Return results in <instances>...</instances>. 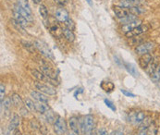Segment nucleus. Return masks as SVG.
<instances>
[{
  "mask_svg": "<svg viewBox=\"0 0 160 135\" xmlns=\"http://www.w3.org/2000/svg\"><path fill=\"white\" fill-rule=\"evenodd\" d=\"M80 122V130L82 135H91L94 131L96 123L95 119L92 115H86L81 119Z\"/></svg>",
  "mask_w": 160,
  "mask_h": 135,
  "instance_id": "f257e3e1",
  "label": "nucleus"
},
{
  "mask_svg": "<svg viewBox=\"0 0 160 135\" xmlns=\"http://www.w3.org/2000/svg\"><path fill=\"white\" fill-rule=\"evenodd\" d=\"M34 46L36 47V49L43 55L45 57H47L49 59H54V56H53V53L52 51L50 50V48L48 47V46L44 42L41 41V40H38L36 39L34 41Z\"/></svg>",
  "mask_w": 160,
  "mask_h": 135,
  "instance_id": "f03ea898",
  "label": "nucleus"
},
{
  "mask_svg": "<svg viewBox=\"0 0 160 135\" xmlns=\"http://www.w3.org/2000/svg\"><path fill=\"white\" fill-rule=\"evenodd\" d=\"M145 117L144 111H131L128 115V121L133 125H140Z\"/></svg>",
  "mask_w": 160,
  "mask_h": 135,
  "instance_id": "7ed1b4c3",
  "label": "nucleus"
},
{
  "mask_svg": "<svg viewBox=\"0 0 160 135\" xmlns=\"http://www.w3.org/2000/svg\"><path fill=\"white\" fill-rule=\"evenodd\" d=\"M155 47V43L154 42H144L143 43L137 46V47L135 48V52L138 55H144L153 51Z\"/></svg>",
  "mask_w": 160,
  "mask_h": 135,
  "instance_id": "20e7f679",
  "label": "nucleus"
},
{
  "mask_svg": "<svg viewBox=\"0 0 160 135\" xmlns=\"http://www.w3.org/2000/svg\"><path fill=\"white\" fill-rule=\"evenodd\" d=\"M34 86L37 90H39V92L44 94V95H55L57 94V91L51 86L47 85V84H44L41 81H36L34 83Z\"/></svg>",
  "mask_w": 160,
  "mask_h": 135,
  "instance_id": "39448f33",
  "label": "nucleus"
},
{
  "mask_svg": "<svg viewBox=\"0 0 160 135\" xmlns=\"http://www.w3.org/2000/svg\"><path fill=\"white\" fill-rule=\"evenodd\" d=\"M54 131L57 135H63L67 131V125L61 117H57L54 123Z\"/></svg>",
  "mask_w": 160,
  "mask_h": 135,
  "instance_id": "423d86ee",
  "label": "nucleus"
},
{
  "mask_svg": "<svg viewBox=\"0 0 160 135\" xmlns=\"http://www.w3.org/2000/svg\"><path fill=\"white\" fill-rule=\"evenodd\" d=\"M148 30H149L148 25H146V24H141L140 26L136 27V28L133 29L132 31H130V32L125 33V35H126L128 38H133V37L139 36V35H141V34L146 33Z\"/></svg>",
  "mask_w": 160,
  "mask_h": 135,
  "instance_id": "0eeeda50",
  "label": "nucleus"
},
{
  "mask_svg": "<svg viewBox=\"0 0 160 135\" xmlns=\"http://www.w3.org/2000/svg\"><path fill=\"white\" fill-rule=\"evenodd\" d=\"M40 69H41V71L47 77H48L49 79H51V80H56L57 79V73L51 69L50 67L47 66V63L42 62V64L40 66Z\"/></svg>",
  "mask_w": 160,
  "mask_h": 135,
  "instance_id": "6e6552de",
  "label": "nucleus"
},
{
  "mask_svg": "<svg viewBox=\"0 0 160 135\" xmlns=\"http://www.w3.org/2000/svg\"><path fill=\"white\" fill-rule=\"evenodd\" d=\"M68 126H70L71 131H73L76 135H79L81 133L80 122L76 117H71L70 119H68Z\"/></svg>",
  "mask_w": 160,
  "mask_h": 135,
  "instance_id": "1a4fd4ad",
  "label": "nucleus"
},
{
  "mask_svg": "<svg viewBox=\"0 0 160 135\" xmlns=\"http://www.w3.org/2000/svg\"><path fill=\"white\" fill-rule=\"evenodd\" d=\"M13 10L14 11H16V12H18V13H19L21 16H23L26 19H28L31 23L33 21V14H31V13H29L28 11H26L24 9H22L21 7H19V5H17V4H15L14 5V7H13Z\"/></svg>",
  "mask_w": 160,
  "mask_h": 135,
  "instance_id": "9d476101",
  "label": "nucleus"
},
{
  "mask_svg": "<svg viewBox=\"0 0 160 135\" xmlns=\"http://www.w3.org/2000/svg\"><path fill=\"white\" fill-rule=\"evenodd\" d=\"M31 96L39 103H45V104L48 103V97L44 94H43L39 91H32Z\"/></svg>",
  "mask_w": 160,
  "mask_h": 135,
  "instance_id": "9b49d317",
  "label": "nucleus"
},
{
  "mask_svg": "<svg viewBox=\"0 0 160 135\" xmlns=\"http://www.w3.org/2000/svg\"><path fill=\"white\" fill-rule=\"evenodd\" d=\"M142 24V20L141 19H137V20H134L132 22H130V23H128V24H125V25H122L121 27V31L125 33L132 31L133 29H135L136 27H138Z\"/></svg>",
  "mask_w": 160,
  "mask_h": 135,
  "instance_id": "f8f14e48",
  "label": "nucleus"
},
{
  "mask_svg": "<svg viewBox=\"0 0 160 135\" xmlns=\"http://www.w3.org/2000/svg\"><path fill=\"white\" fill-rule=\"evenodd\" d=\"M152 59H153V57L149 53L142 55L139 58V66L142 68V69L145 70L148 67V65L150 64V62L152 61Z\"/></svg>",
  "mask_w": 160,
  "mask_h": 135,
  "instance_id": "ddd939ff",
  "label": "nucleus"
},
{
  "mask_svg": "<svg viewBox=\"0 0 160 135\" xmlns=\"http://www.w3.org/2000/svg\"><path fill=\"white\" fill-rule=\"evenodd\" d=\"M55 17H56V19H57L58 21H60V22H65L68 18H70V17H68V11H67L65 9H63V8L57 9L56 10Z\"/></svg>",
  "mask_w": 160,
  "mask_h": 135,
  "instance_id": "4468645a",
  "label": "nucleus"
},
{
  "mask_svg": "<svg viewBox=\"0 0 160 135\" xmlns=\"http://www.w3.org/2000/svg\"><path fill=\"white\" fill-rule=\"evenodd\" d=\"M13 19H14L16 21H18L22 27L26 28V27L30 26L29 23H31V22H30L28 19H26L23 16H21L19 13H18V12H16V11H14V10H13Z\"/></svg>",
  "mask_w": 160,
  "mask_h": 135,
  "instance_id": "2eb2a0df",
  "label": "nucleus"
},
{
  "mask_svg": "<svg viewBox=\"0 0 160 135\" xmlns=\"http://www.w3.org/2000/svg\"><path fill=\"white\" fill-rule=\"evenodd\" d=\"M113 11L115 13V15L119 18V19H122V18H125L127 16H129L130 14V12L129 11V9H123L121 7H115L113 9Z\"/></svg>",
  "mask_w": 160,
  "mask_h": 135,
  "instance_id": "dca6fc26",
  "label": "nucleus"
},
{
  "mask_svg": "<svg viewBox=\"0 0 160 135\" xmlns=\"http://www.w3.org/2000/svg\"><path fill=\"white\" fill-rule=\"evenodd\" d=\"M31 72H32L33 76L37 81H41V82H45V81H48L51 80V79H49L48 77L45 76L42 71H37V70H32Z\"/></svg>",
  "mask_w": 160,
  "mask_h": 135,
  "instance_id": "f3484780",
  "label": "nucleus"
},
{
  "mask_svg": "<svg viewBox=\"0 0 160 135\" xmlns=\"http://www.w3.org/2000/svg\"><path fill=\"white\" fill-rule=\"evenodd\" d=\"M19 125V115H13V117L11 118V120L9 122V131H14L15 130H17V128Z\"/></svg>",
  "mask_w": 160,
  "mask_h": 135,
  "instance_id": "a211bd4d",
  "label": "nucleus"
},
{
  "mask_svg": "<svg viewBox=\"0 0 160 135\" xmlns=\"http://www.w3.org/2000/svg\"><path fill=\"white\" fill-rule=\"evenodd\" d=\"M49 109H50L49 106L45 103H39V102L35 103V111L38 112V113H40V114L44 115Z\"/></svg>",
  "mask_w": 160,
  "mask_h": 135,
  "instance_id": "6ab92c4d",
  "label": "nucleus"
},
{
  "mask_svg": "<svg viewBox=\"0 0 160 135\" xmlns=\"http://www.w3.org/2000/svg\"><path fill=\"white\" fill-rule=\"evenodd\" d=\"M124 67H125L126 71H127L130 75H132L133 77H138V76H139V72L137 71L136 68H135V66H134L133 64L125 62V63H124Z\"/></svg>",
  "mask_w": 160,
  "mask_h": 135,
  "instance_id": "aec40b11",
  "label": "nucleus"
},
{
  "mask_svg": "<svg viewBox=\"0 0 160 135\" xmlns=\"http://www.w3.org/2000/svg\"><path fill=\"white\" fill-rule=\"evenodd\" d=\"M100 87L106 93H111L112 91H114V89H115V85L111 81H102L100 84Z\"/></svg>",
  "mask_w": 160,
  "mask_h": 135,
  "instance_id": "412c9836",
  "label": "nucleus"
},
{
  "mask_svg": "<svg viewBox=\"0 0 160 135\" xmlns=\"http://www.w3.org/2000/svg\"><path fill=\"white\" fill-rule=\"evenodd\" d=\"M159 66V63H158V61L157 60H155V59H152V61L150 62V64L148 65V67L146 68V72L149 74V75H152L155 71V70L157 69V67Z\"/></svg>",
  "mask_w": 160,
  "mask_h": 135,
  "instance_id": "4be33fe9",
  "label": "nucleus"
},
{
  "mask_svg": "<svg viewBox=\"0 0 160 135\" xmlns=\"http://www.w3.org/2000/svg\"><path fill=\"white\" fill-rule=\"evenodd\" d=\"M138 19V16L136 15H133V14H130L129 16L125 17V18H122V19H119V21L122 25H125V24H128V23H130V22L134 21V20H137Z\"/></svg>",
  "mask_w": 160,
  "mask_h": 135,
  "instance_id": "5701e85b",
  "label": "nucleus"
},
{
  "mask_svg": "<svg viewBox=\"0 0 160 135\" xmlns=\"http://www.w3.org/2000/svg\"><path fill=\"white\" fill-rule=\"evenodd\" d=\"M62 33H63V35H64V37L66 38L67 41L71 43L75 40V34H74L73 31H71V30H68L67 28H64V29H62Z\"/></svg>",
  "mask_w": 160,
  "mask_h": 135,
  "instance_id": "b1692460",
  "label": "nucleus"
},
{
  "mask_svg": "<svg viewBox=\"0 0 160 135\" xmlns=\"http://www.w3.org/2000/svg\"><path fill=\"white\" fill-rule=\"evenodd\" d=\"M129 11L133 14V15H136V16H138V15H141L143 13H144V9L143 7H141L140 5H134L132 7H130L129 9Z\"/></svg>",
  "mask_w": 160,
  "mask_h": 135,
  "instance_id": "393cba45",
  "label": "nucleus"
},
{
  "mask_svg": "<svg viewBox=\"0 0 160 135\" xmlns=\"http://www.w3.org/2000/svg\"><path fill=\"white\" fill-rule=\"evenodd\" d=\"M21 46L23 48H25L28 52L30 53H34L35 50H36V47L34 46V43H32L28 41H21Z\"/></svg>",
  "mask_w": 160,
  "mask_h": 135,
  "instance_id": "a878e982",
  "label": "nucleus"
},
{
  "mask_svg": "<svg viewBox=\"0 0 160 135\" xmlns=\"http://www.w3.org/2000/svg\"><path fill=\"white\" fill-rule=\"evenodd\" d=\"M16 4L19 5V7H21L22 9H24L29 13L33 14L32 13V9H31V6H30V3H29L28 0H17V3Z\"/></svg>",
  "mask_w": 160,
  "mask_h": 135,
  "instance_id": "bb28decb",
  "label": "nucleus"
},
{
  "mask_svg": "<svg viewBox=\"0 0 160 135\" xmlns=\"http://www.w3.org/2000/svg\"><path fill=\"white\" fill-rule=\"evenodd\" d=\"M153 119L151 117H145V119L143 120V122L139 125V130H146L148 129V127L152 124Z\"/></svg>",
  "mask_w": 160,
  "mask_h": 135,
  "instance_id": "cd10ccee",
  "label": "nucleus"
},
{
  "mask_svg": "<svg viewBox=\"0 0 160 135\" xmlns=\"http://www.w3.org/2000/svg\"><path fill=\"white\" fill-rule=\"evenodd\" d=\"M11 99H12V103L15 106H21L22 105H23V101H22L21 97L18 94H13L11 95Z\"/></svg>",
  "mask_w": 160,
  "mask_h": 135,
  "instance_id": "c85d7f7f",
  "label": "nucleus"
},
{
  "mask_svg": "<svg viewBox=\"0 0 160 135\" xmlns=\"http://www.w3.org/2000/svg\"><path fill=\"white\" fill-rule=\"evenodd\" d=\"M44 117H45V119H47V121L48 122V123H55V121H56V116H55V114H54V112L52 111V110H48L47 113L44 114Z\"/></svg>",
  "mask_w": 160,
  "mask_h": 135,
  "instance_id": "c756f323",
  "label": "nucleus"
},
{
  "mask_svg": "<svg viewBox=\"0 0 160 135\" xmlns=\"http://www.w3.org/2000/svg\"><path fill=\"white\" fill-rule=\"evenodd\" d=\"M49 30H50V33H51L52 34H54L55 36H59L60 33L63 34V33H62V29H60L59 26L57 25V24H53V25H51V26L49 27Z\"/></svg>",
  "mask_w": 160,
  "mask_h": 135,
  "instance_id": "7c9ffc66",
  "label": "nucleus"
},
{
  "mask_svg": "<svg viewBox=\"0 0 160 135\" xmlns=\"http://www.w3.org/2000/svg\"><path fill=\"white\" fill-rule=\"evenodd\" d=\"M64 25H65V28L71 30V31H74L75 30V22L73 21V19H71V18H68L65 22H64Z\"/></svg>",
  "mask_w": 160,
  "mask_h": 135,
  "instance_id": "2f4dec72",
  "label": "nucleus"
},
{
  "mask_svg": "<svg viewBox=\"0 0 160 135\" xmlns=\"http://www.w3.org/2000/svg\"><path fill=\"white\" fill-rule=\"evenodd\" d=\"M148 132V135H157V131H158V128L156 126V124L153 121L152 124L148 127V129L146 130Z\"/></svg>",
  "mask_w": 160,
  "mask_h": 135,
  "instance_id": "473e14b6",
  "label": "nucleus"
},
{
  "mask_svg": "<svg viewBox=\"0 0 160 135\" xmlns=\"http://www.w3.org/2000/svg\"><path fill=\"white\" fill-rule=\"evenodd\" d=\"M11 104H13L11 96L10 97H6V98H4L3 101H1V107L2 108L4 107V109H9L10 106H11Z\"/></svg>",
  "mask_w": 160,
  "mask_h": 135,
  "instance_id": "72a5a7b5",
  "label": "nucleus"
},
{
  "mask_svg": "<svg viewBox=\"0 0 160 135\" xmlns=\"http://www.w3.org/2000/svg\"><path fill=\"white\" fill-rule=\"evenodd\" d=\"M39 13H40L41 17L43 19L48 18V10H47V7H45L44 5H40V7H39Z\"/></svg>",
  "mask_w": 160,
  "mask_h": 135,
  "instance_id": "f704fd0d",
  "label": "nucleus"
},
{
  "mask_svg": "<svg viewBox=\"0 0 160 135\" xmlns=\"http://www.w3.org/2000/svg\"><path fill=\"white\" fill-rule=\"evenodd\" d=\"M151 80L154 82H156V83L159 81V80H160V64L157 67V69L155 70V71L151 75Z\"/></svg>",
  "mask_w": 160,
  "mask_h": 135,
  "instance_id": "c9c22d12",
  "label": "nucleus"
},
{
  "mask_svg": "<svg viewBox=\"0 0 160 135\" xmlns=\"http://www.w3.org/2000/svg\"><path fill=\"white\" fill-rule=\"evenodd\" d=\"M10 22H11V24L13 25V27H14L18 32H19V33H24V27H22L18 21H16L14 19H12L10 20Z\"/></svg>",
  "mask_w": 160,
  "mask_h": 135,
  "instance_id": "e433bc0d",
  "label": "nucleus"
},
{
  "mask_svg": "<svg viewBox=\"0 0 160 135\" xmlns=\"http://www.w3.org/2000/svg\"><path fill=\"white\" fill-rule=\"evenodd\" d=\"M119 7H121L123 9H130V7L134 6L133 4H131L130 1H128V0H120L119 1Z\"/></svg>",
  "mask_w": 160,
  "mask_h": 135,
  "instance_id": "4c0bfd02",
  "label": "nucleus"
},
{
  "mask_svg": "<svg viewBox=\"0 0 160 135\" xmlns=\"http://www.w3.org/2000/svg\"><path fill=\"white\" fill-rule=\"evenodd\" d=\"M25 106L27 108H29L32 111H35V103H33V100H31L30 98L25 99Z\"/></svg>",
  "mask_w": 160,
  "mask_h": 135,
  "instance_id": "58836bf2",
  "label": "nucleus"
},
{
  "mask_svg": "<svg viewBox=\"0 0 160 135\" xmlns=\"http://www.w3.org/2000/svg\"><path fill=\"white\" fill-rule=\"evenodd\" d=\"M40 125H41V124H40L35 119H33L30 121V126H31V128L33 129V130H39Z\"/></svg>",
  "mask_w": 160,
  "mask_h": 135,
  "instance_id": "ea45409f",
  "label": "nucleus"
},
{
  "mask_svg": "<svg viewBox=\"0 0 160 135\" xmlns=\"http://www.w3.org/2000/svg\"><path fill=\"white\" fill-rule=\"evenodd\" d=\"M104 102H105V104L106 105V106L107 107H109L112 111H116V106H115V105H114L110 100H108V99H105L104 100Z\"/></svg>",
  "mask_w": 160,
  "mask_h": 135,
  "instance_id": "a19ab883",
  "label": "nucleus"
},
{
  "mask_svg": "<svg viewBox=\"0 0 160 135\" xmlns=\"http://www.w3.org/2000/svg\"><path fill=\"white\" fill-rule=\"evenodd\" d=\"M5 85L3 84V82L0 83V100L3 101L4 97H5Z\"/></svg>",
  "mask_w": 160,
  "mask_h": 135,
  "instance_id": "79ce46f5",
  "label": "nucleus"
},
{
  "mask_svg": "<svg viewBox=\"0 0 160 135\" xmlns=\"http://www.w3.org/2000/svg\"><path fill=\"white\" fill-rule=\"evenodd\" d=\"M54 2H55V4L57 5L58 7L63 8V7H65L66 4H67V0H54Z\"/></svg>",
  "mask_w": 160,
  "mask_h": 135,
  "instance_id": "37998d69",
  "label": "nucleus"
},
{
  "mask_svg": "<svg viewBox=\"0 0 160 135\" xmlns=\"http://www.w3.org/2000/svg\"><path fill=\"white\" fill-rule=\"evenodd\" d=\"M120 91H121V93H122L125 96H128V97H135V95H134V94H132V93L127 91V90H125V89H121Z\"/></svg>",
  "mask_w": 160,
  "mask_h": 135,
  "instance_id": "c03bdc74",
  "label": "nucleus"
},
{
  "mask_svg": "<svg viewBox=\"0 0 160 135\" xmlns=\"http://www.w3.org/2000/svg\"><path fill=\"white\" fill-rule=\"evenodd\" d=\"M39 130H40V132L43 134V135H47V132H48V130H47V128L45 127L44 125H40V128H39Z\"/></svg>",
  "mask_w": 160,
  "mask_h": 135,
  "instance_id": "a18cd8bd",
  "label": "nucleus"
},
{
  "mask_svg": "<svg viewBox=\"0 0 160 135\" xmlns=\"http://www.w3.org/2000/svg\"><path fill=\"white\" fill-rule=\"evenodd\" d=\"M20 114L23 116V117H26V116H28V110L26 109V107H21L20 108Z\"/></svg>",
  "mask_w": 160,
  "mask_h": 135,
  "instance_id": "49530a36",
  "label": "nucleus"
},
{
  "mask_svg": "<svg viewBox=\"0 0 160 135\" xmlns=\"http://www.w3.org/2000/svg\"><path fill=\"white\" fill-rule=\"evenodd\" d=\"M98 135H109L106 129H100L98 130Z\"/></svg>",
  "mask_w": 160,
  "mask_h": 135,
  "instance_id": "de8ad7c7",
  "label": "nucleus"
},
{
  "mask_svg": "<svg viewBox=\"0 0 160 135\" xmlns=\"http://www.w3.org/2000/svg\"><path fill=\"white\" fill-rule=\"evenodd\" d=\"M111 135H124V133H123L122 130H115V131H113V132L111 133Z\"/></svg>",
  "mask_w": 160,
  "mask_h": 135,
  "instance_id": "09e8293b",
  "label": "nucleus"
},
{
  "mask_svg": "<svg viewBox=\"0 0 160 135\" xmlns=\"http://www.w3.org/2000/svg\"><path fill=\"white\" fill-rule=\"evenodd\" d=\"M138 135H148V132L147 130H140Z\"/></svg>",
  "mask_w": 160,
  "mask_h": 135,
  "instance_id": "8fccbe9b",
  "label": "nucleus"
},
{
  "mask_svg": "<svg viewBox=\"0 0 160 135\" xmlns=\"http://www.w3.org/2000/svg\"><path fill=\"white\" fill-rule=\"evenodd\" d=\"M33 1L34 2V4H41L42 0H33Z\"/></svg>",
  "mask_w": 160,
  "mask_h": 135,
  "instance_id": "3c124183",
  "label": "nucleus"
},
{
  "mask_svg": "<svg viewBox=\"0 0 160 135\" xmlns=\"http://www.w3.org/2000/svg\"><path fill=\"white\" fill-rule=\"evenodd\" d=\"M85 1L90 5V6H92L93 5V3H92V0H85Z\"/></svg>",
  "mask_w": 160,
  "mask_h": 135,
  "instance_id": "603ef678",
  "label": "nucleus"
},
{
  "mask_svg": "<svg viewBox=\"0 0 160 135\" xmlns=\"http://www.w3.org/2000/svg\"><path fill=\"white\" fill-rule=\"evenodd\" d=\"M68 135H76V134H75V133H74L73 131H70V132H68Z\"/></svg>",
  "mask_w": 160,
  "mask_h": 135,
  "instance_id": "864d4df0",
  "label": "nucleus"
},
{
  "mask_svg": "<svg viewBox=\"0 0 160 135\" xmlns=\"http://www.w3.org/2000/svg\"><path fill=\"white\" fill-rule=\"evenodd\" d=\"M157 84H158V86H159V87H160V80H159V81H158V82H157Z\"/></svg>",
  "mask_w": 160,
  "mask_h": 135,
  "instance_id": "5fc2aeb1",
  "label": "nucleus"
}]
</instances>
